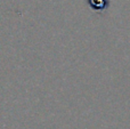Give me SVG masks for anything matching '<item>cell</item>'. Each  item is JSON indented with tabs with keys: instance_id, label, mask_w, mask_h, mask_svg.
Returning a JSON list of instances; mask_svg holds the SVG:
<instances>
[{
	"instance_id": "1",
	"label": "cell",
	"mask_w": 130,
	"mask_h": 129,
	"mask_svg": "<svg viewBox=\"0 0 130 129\" xmlns=\"http://www.w3.org/2000/svg\"><path fill=\"white\" fill-rule=\"evenodd\" d=\"M91 5L95 10H104L107 6V0H91Z\"/></svg>"
}]
</instances>
